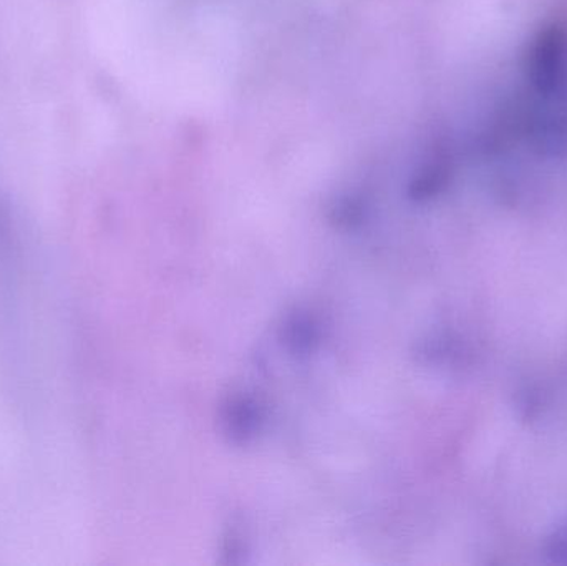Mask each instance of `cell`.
<instances>
[{"mask_svg":"<svg viewBox=\"0 0 567 566\" xmlns=\"http://www.w3.org/2000/svg\"><path fill=\"white\" fill-rule=\"evenodd\" d=\"M548 555L556 564H567V527L559 528L549 538Z\"/></svg>","mask_w":567,"mask_h":566,"instance_id":"1","label":"cell"}]
</instances>
